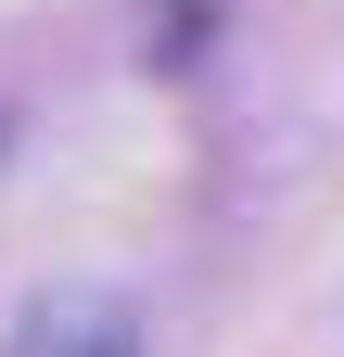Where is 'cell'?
Listing matches in <instances>:
<instances>
[{
	"mask_svg": "<svg viewBox=\"0 0 344 357\" xmlns=\"http://www.w3.org/2000/svg\"><path fill=\"white\" fill-rule=\"evenodd\" d=\"M13 357H141V319L115 294H38L13 319Z\"/></svg>",
	"mask_w": 344,
	"mask_h": 357,
	"instance_id": "obj_1",
	"label": "cell"
}]
</instances>
